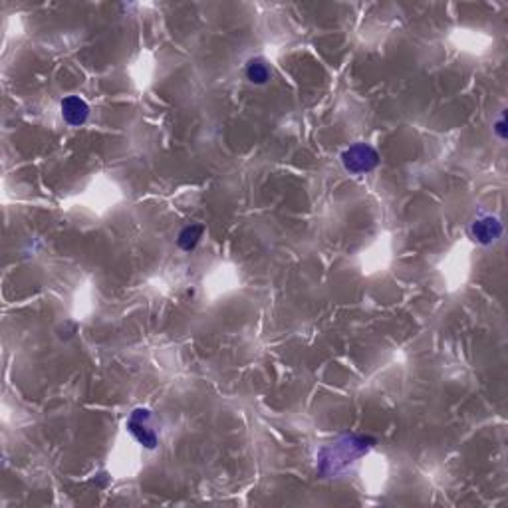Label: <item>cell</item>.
I'll return each instance as SVG.
<instances>
[{
    "label": "cell",
    "mask_w": 508,
    "mask_h": 508,
    "mask_svg": "<svg viewBox=\"0 0 508 508\" xmlns=\"http://www.w3.org/2000/svg\"><path fill=\"white\" fill-rule=\"evenodd\" d=\"M201 237H203V227H201V224H189V227H185V229L181 231L179 239H177V244L185 250V252H191V250H195V247L199 244Z\"/></svg>",
    "instance_id": "5b68a950"
},
{
    "label": "cell",
    "mask_w": 508,
    "mask_h": 508,
    "mask_svg": "<svg viewBox=\"0 0 508 508\" xmlns=\"http://www.w3.org/2000/svg\"><path fill=\"white\" fill-rule=\"evenodd\" d=\"M471 231L475 241L482 242V244H490V242H494L499 239L500 232H502V227H500V222L497 221V219L484 217V219H479V221L472 222Z\"/></svg>",
    "instance_id": "277c9868"
},
{
    "label": "cell",
    "mask_w": 508,
    "mask_h": 508,
    "mask_svg": "<svg viewBox=\"0 0 508 508\" xmlns=\"http://www.w3.org/2000/svg\"><path fill=\"white\" fill-rule=\"evenodd\" d=\"M90 115V108L88 103L83 102L82 98L78 95H68L62 100V118H64L66 123L74 125V128H80L85 123Z\"/></svg>",
    "instance_id": "7a4b0ae2"
},
{
    "label": "cell",
    "mask_w": 508,
    "mask_h": 508,
    "mask_svg": "<svg viewBox=\"0 0 508 508\" xmlns=\"http://www.w3.org/2000/svg\"><path fill=\"white\" fill-rule=\"evenodd\" d=\"M343 167L353 173V175H363L370 173L371 169H375L379 163L378 151L366 143H356L350 149H346L342 153Z\"/></svg>",
    "instance_id": "6da1fadb"
},
{
    "label": "cell",
    "mask_w": 508,
    "mask_h": 508,
    "mask_svg": "<svg viewBox=\"0 0 508 508\" xmlns=\"http://www.w3.org/2000/svg\"><path fill=\"white\" fill-rule=\"evenodd\" d=\"M494 130H497V133H499L500 139L507 138V131H504V118H500L499 123H497V128H494Z\"/></svg>",
    "instance_id": "52a82bcc"
},
{
    "label": "cell",
    "mask_w": 508,
    "mask_h": 508,
    "mask_svg": "<svg viewBox=\"0 0 508 508\" xmlns=\"http://www.w3.org/2000/svg\"><path fill=\"white\" fill-rule=\"evenodd\" d=\"M147 417H149V411H145V409H138V411H133L130 425L128 427H130L131 433L135 435V439H138L139 443L143 445V447H147V449H153V447L157 445V435L153 433L151 429H147V425L143 423Z\"/></svg>",
    "instance_id": "3957f363"
},
{
    "label": "cell",
    "mask_w": 508,
    "mask_h": 508,
    "mask_svg": "<svg viewBox=\"0 0 508 508\" xmlns=\"http://www.w3.org/2000/svg\"><path fill=\"white\" fill-rule=\"evenodd\" d=\"M247 78H249L252 83H266L270 80V68L264 60H250L249 66H247Z\"/></svg>",
    "instance_id": "8992f818"
}]
</instances>
